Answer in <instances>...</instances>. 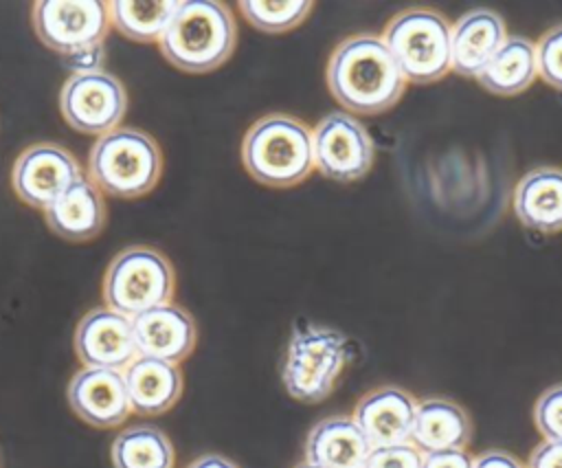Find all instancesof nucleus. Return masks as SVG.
Segmentation results:
<instances>
[{
    "instance_id": "obj_22",
    "label": "nucleus",
    "mask_w": 562,
    "mask_h": 468,
    "mask_svg": "<svg viewBox=\"0 0 562 468\" xmlns=\"http://www.w3.org/2000/svg\"><path fill=\"white\" fill-rule=\"evenodd\" d=\"M538 77L536 66V44L525 35H507L496 55L479 73V83L503 97L518 94L527 90Z\"/></svg>"
},
{
    "instance_id": "obj_11",
    "label": "nucleus",
    "mask_w": 562,
    "mask_h": 468,
    "mask_svg": "<svg viewBox=\"0 0 562 468\" xmlns=\"http://www.w3.org/2000/svg\"><path fill=\"white\" fill-rule=\"evenodd\" d=\"M81 178L77 158L57 143H35L13 163L11 185L18 198L46 211L75 180Z\"/></svg>"
},
{
    "instance_id": "obj_27",
    "label": "nucleus",
    "mask_w": 562,
    "mask_h": 468,
    "mask_svg": "<svg viewBox=\"0 0 562 468\" xmlns=\"http://www.w3.org/2000/svg\"><path fill=\"white\" fill-rule=\"evenodd\" d=\"M533 424L549 442H562V382L544 389L533 404Z\"/></svg>"
},
{
    "instance_id": "obj_17",
    "label": "nucleus",
    "mask_w": 562,
    "mask_h": 468,
    "mask_svg": "<svg viewBox=\"0 0 562 468\" xmlns=\"http://www.w3.org/2000/svg\"><path fill=\"white\" fill-rule=\"evenodd\" d=\"M369 453L371 444L351 415H329L310 428L303 461L318 468H362Z\"/></svg>"
},
{
    "instance_id": "obj_32",
    "label": "nucleus",
    "mask_w": 562,
    "mask_h": 468,
    "mask_svg": "<svg viewBox=\"0 0 562 468\" xmlns=\"http://www.w3.org/2000/svg\"><path fill=\"white\" fill-rule=\"evenodd\" d=\"M187 468H239V466L224 455L206 453V455H200L198 459H193Z\"/></svg>"
},
{
    "instance_id": "obj_16",
    "label": "nucleus",
    "mask_w": 562,
    "mask_h": 468,
    "mask_svg": "<svg viewBox=\"0 0 562 468\" xmlns=\"http://www.w3.org/2000/svg\"><path fill=\"white\" fill-rule=\"evenodd\" d=\"M507 40L503 18L492 9H472L450 26V70L479 77Z\"/></svg>"
},
{
    "instance_id": "obj_34",
    "label": "nucleus",
    "mask_w": 562,
    "mask_h": 468,
    "mask_svg": "<svg viewBox=\"0 0 562 468\" xmlns=\"http://www.w3.org/2000/svg\"><path fill=\"white\" fill-rule=\"evenodd\" d=\"M0 468H4V466H2V457H0Z\"/></svg>"
},
{
    "instance_id": "obj_19",
    "label": "nucleus",
    "mask_w": 562,
    "mask_h": 468,
    "mask_svg": "<svg viewBox=\"0 0 562 468\" xmlns=\"http://www.w3.org/2000/svg\"><path fill=\"white\" fill-rule=\"evenodd\" d=\"M512 207L520 224L538 233L562 231V169H529L514 187Z\"/></svg>"
},
{
    "instance_id": "obj_7",
    "label": "nucleus",
    "mask_w": 562,
    "mask_h": 468,
    "mask_svg": "<svg viewBox=\"0 0 562 468\" xmlns=\"http://www.w3.org/2000/svg\"><path fill=\"white\" fill-rule=\"evenodd\" d=\"M176 275L169 259L149 246H127L108 266L101 294L105 308L134 319L171 303Z\"/></svg>"
},
{
    "instance_id": "obj_29",
    "label": "nucleus",
    "mask_w": 562,
    "mask_h": 468,
    "mask_svg": "<svg viewBox=\"0 0 562 468\" xmlns=\"http://www.w3.org/2000/svg\"><path fill=\"white\" fill-rule=\"evenodd\" d=\"M474 457L465 450H439V453H426L422 457V468H472Z\"/></svg>"
},
{
    "instance_id": "obj_13",
    "label": "nucleus",
    "mask_w": 562,
    "mask_h": 468,
    "mask_svg": "<svg viewBox=\"0 0 562 468\" xmlns=\"http://www.w3.org/2000/svg\"><path fill=\"white\" fill-rule=\"evenodd\" d=\"M66 400L72 413L94 428L121 426L132 413L123 371L114 369H79L66 387Z\"/></svg>"
},
{
    "instance_id": "obj_31",
    "label": "nucleus",
    "mask_w": 562,
    "mask_h": 468,
    "mask_svg": "<svg viewBox=\"0 0 562 468\" xmlns=\"http://www.w3.org/2000/svg\"><path fill=\"white\" fill-rule=\"evenodd\" d=\"M472 468H527V464H522L518 457H514L507 450H485L481 455L474 457V466Z\"/></svg>"
},
{
    "instance_id": "obj_23",
    "label": "nucleus",
    "mask_w": 562,
    "mask_h": 468,
    "mask_svg": "<svg viewBox=\"0 0 562 468\" xmlns=\"http://www.w3.org/2000/svg\"><path fill=\"white\" fill-rule=\"evenodd\" d=\"M114 468H173L176 453L165 431L151 424L123 428L110 448Z\"/></svg>"
},
{
    "instance_id": "obj_25",
    "label": "nucleus",
    "mask_w": 562,
    "mask_h": 468,
    "mask_svg": "<svg viewBox=\"0 0 562 468\" xmlns=\"http://www.w3.org/2000/svg\"><path fill=\"white\" fill-rule=\"evenodd\" d=\"M241 15L263 33H285L299 26L312 11L307 0H285V2H261V0H241Z\"/></svg>"
},
{
    "instance_id": "obj_8",
    "label": "nucleus",
    "mask_w": 562,
    "mask_h": 468,
    "mask_svg": "<svg viewBox=\"0 0 562 468\" xmlns=\"http://www.w3.org/2000/svg\"><path fill=\"white\" fill-rule=\"evenodd\" d=\"M37 40L70 57L99 53L110 31L108 4L101 0H37L31 7Z\"/></svg>"
},
{
    "instance_id": "obj_12",
    "label": "nucleus",
    "mask_w": 562,
    "mask_h": 468,
    "mask_svg": "<svg viewBox=\"0 0 562 468\" xmlns=\"http://www.w3.org/2000/svg\"><path fill=\"white\" fill-rule=\"evenodd\" d=\"M72 343L83 367L125 371L127 365L138 356L132 319L105 305L81 316L75 327Z\"/></svg>"
},
{
    "instance_id": "obj_21",
    "label": "nucleus",
    "mask_w": 562,
    "mask_h": 468,
    "mask_svg": "<svg viewBox=\"0 0 562 468\" xmlns=\"http://www.w3.org/2000/svg\"><path fill=\"white\" fill-rule=\"evenodd\" d=\"M472 439V422L463 406L448 398L417 400L411 444L422 453L459 450Z\"/></svg>"
},
{
    "instance_id": "obj_28",
    "label": "nucleus",
    "mask_w": 562,
    "mask_h": 468,
    "mask_svg": "<svg viewBox=\"0 0 562 468\" xmlns=\"http://www.w3.org/2000/svg\"><path fill=\"white\" fill-rule=\"evenodd\" d=\"M422 453L411 444L371 448L362 468H422Z\"/></svg>"
},
{
    "instance_id": "obj_6",
    "label": "nucleus",
    "mask_w": 562,
    "mask_h": 468,
    "mask_svg": "<svg viewBox=\"0 0 562 468\" xmlns=\"http://www.w3.org/2000/svg\"><path fill=\"white\" fill-rule=\"evenodd\" d=\"M382 42L406 81L432 83L450 70V24L432 9L400 11L382 31Z\"/></svg>"
},
{
    "instance_id": "obj_4",
    "label": "nucleus",
    "mask_w": 562,
    "mask_h": 468,
    "mask_svg": "<svg viewBox=\"0 0 562 468\" xmlns=\"http://www.w3.org/2000/svg\"><path fill=\"white\" fill-rule=\"evenodd\" d=\"M349 356V341L342 332L314 323L299 325L285 347L281 382L299 402H323L334 391Z\"/></svg>"
},
{
    "instance_id": "obj_9",
    "label": "nucleus",
    "mask_w": 562,
    "mask_h": 468,
    "mask_svg": "<svg viewBox=\"0 0 562 468\" xmlns=\"http://www.w3.org/2000/svg\"><path fill=\"white\" fill-rule=\"evenodd\" d=\"M59 110L72 130L103 136L123 121L127 92L121 79L103 68L79 70L64 81Z\"/></svg>"
},
{
    "instance_id": "obj_14",
    "label": "nucleus",
    "mask_w": 562,
    "mask_h": 468,
    "mask_svg": "<svg viewBox=\"0 0 562 468\" xmlns=\"http://www.w3.org/2000/svg\"><path fill=\"white\" fill-rule=\"evenodd\" d=\"M417 398L402 387L384 385L364 393L351 417L369 439L371 448L411 442Z\"/></svg>"
},
{
    "instance_id": "obj_18",
    "label": "nucleus",
    "mask_w": 562,
    "mask_h": 468,
    "mask_svg": "<svg viewBox=\"0 0 562 468\" xmlns=\"http://www.w3.org/2000/svg\"><path fill=\"white\" fill-rule=\"evenodd\" d=\"M130 406L138 415H162L182 395V371L173 363L136 356L123 371Z\"/></svg>"
},
{
    "instance_id": "obj_2",
    "label": "nucleus",
    "mask_w": 562,
    "mask_h": 468,
    "mask_svg": "<svg viewBox=\"0 0 562 468\" xmlns=\"http://www.w3.org/2000/svg\"><path fill=\"white\" fill-rule=\"evenodd\" d=\"M158 44L178 70L211 73L235 51L233 11L217 0H182Z\"/></svg>"
},
{
    "instance_id": "obj_3",
    "label": "nucleus",
    "mask_w": 562,
    "mask_h": 468,
    "mask_svg": "<svg viewBox=\"0 0 562 468\" xmlns=\"http://www.w3.org/2000/svg\"><path fill=\"white\" fill-rule=\"evenodd\" d=\"M246 171L268 187H292L314 169L312 130L290 114H266L257 119L241 141Z\"/></svg>"
},
{
    "instance_id": "obj_1",
    "label": "nucleus",
    "mask_w": 562,
    "mask_h": 468,
    "mask_svg": "<svg viewBox=\"0 0 562 468\" xmlns=\"http://www.w3.org/2000/svg\"><path fill=\"white\" fill-rule=\"evenodd\" d=\"M327 86L351 112L378 114L404 94L406 79L380 35L358 33L342 40L327 62Z\"/></svg>"
},
{
    "instance_id": "obj_15",
    "label": "nucleus",
    "mask_w": 562,
    "mask_h": 468,
    "mask_svg": "<svg viewBox=\"0 0 562 468\" xmlns=\"http://www.w3.org/2000/svg\"><path fill=\"white\" fill-rule=\"evenodd\" d=\"M138 356L158 358L165 363H182L195 347L198 327L193 316L176 305H158L132 319Z\"/></svg>"
},
{
    "instance_id": "obj_30",
    "label": "nucleus",
    "mask_w": 562,
    "mask_h": 468,
    "mask_svg": "<svg viewBox=\"0 0 562 468\" xmlns=\"http://www.w3.org/2000/svg\"><path fill=\"white\" fill-rule=\"evenodd\" d=\"M527 468H562V442L542 439L531 450Z\"/></svg>"
},
{
    "instance_id": "obj_26",
    "label": "nucleus",
    "mask_w": 562,
    "mask_h": 468,
    "mask_svg": "<svg viewBox=\"0 0 562 468\" xmlns=\"http://www.w3.org/2000/svg\"><path fill=\"white\" fill-rule=\"evenodd\" d=\"M536 66L538 77L547 86L562 90V24H555L540 35L536 44Z\"/></svg>"
},
{
    "instance_id": "obj_5",
    "label": "nucleus",
    "mask_w": 562,
    "mask_h": 468,
    "mask_svg": "<svg viewBox=\"0 0 562 468\" xmlns=\"http://www.w3.org/2000/svg\"><path fill=\"white\" fill-rule=\"evenodd\" d=\"M88 171L99 191L116 198H138L156 187L162 171V154L149 134L134 127H116L94 141Z\"/></svg>"
},
{
    "instance_id": "obj_33",
    "label": "nucleus",
    "mask_w": 562,
    "mask_h": 468,
    "mask_svg": "<svg viewBox=\"0 0 562 468\" xmlns=\"http://www.w3.org/2000/svg\"><path fill=\"white\" fill-rule=\"evenodd\" d=\"M294 468H318V466H314V464H307V461H301V464H296Z\"/></svg>"
},
{
    "instance_id": "obj_10",
    "label": "nucleus",
    "mask_w": 562,
    "mask_h": 468,
    "mask_svg": "<svg viewBox=\"0 0 562 468\" xmlns=\"http://www.w3.org/2000/svg\"><path fill=\"white\" fill-rule=\"evenodd\" d=\"M314 169L338 182H353L369 174L375 143L369 130L349 112L334 110L312 130Z\"/></svg>"
},
{
    "instance_id": "obj_24",
    "label": "nucleus",
    "mask_w": 562,
    "mask_h": 468,
    "mask_svg": "<svg viewBox=\"0 0 562 468\" xmlns=\"http://www.w3.org/2000/svg\"><path fill=\"white\" fill-rule=\"evenodd\" d=\"M180 0H112L110 24L134 42H160Z\"/></svg>"
},
{
    "instance_id": "obj_20",
    "label": "nucleus",
    "mask_w": 562,
    "mask_h": 468,
    "mask_svg": "<svg viewBox=\"0 0 562 468\" xmlns=\"http://www.w3.org/2000/svg\"><path fill=\"white\" fill-rule=\"evenodd\" d=\"M44 215L55 235L68 242H86L101 233L108 213L101 191L90 178L81 176L44 211Z\"/></svg>"
}]
</instances>
